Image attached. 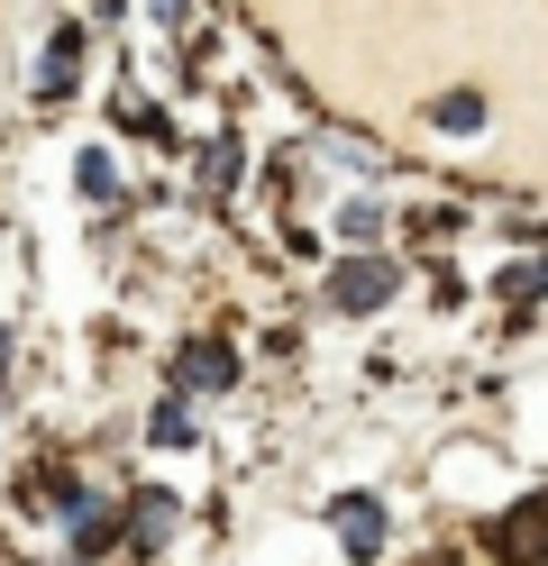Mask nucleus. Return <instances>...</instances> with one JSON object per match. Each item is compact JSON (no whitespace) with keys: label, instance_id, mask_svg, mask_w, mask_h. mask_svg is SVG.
Wrapping results in <instances>:
<instances>
[{"label":"nucleus","instance_id":"1","mask_svg":"<svg viewBox=\"0 0 548 566\" xmlns=\"http://www.w3.org/2000/svg\"><path fill=\"white\" fill-rule=\"evenodd\" d=\"M73 74H83V28H55V38H46V64H37V101H64Z\"/></svg>","mask_w":548,"mask_h":566},{"label":"nucleus","instance_id":"2","mask_svg":"<svg viewBox=\"0 0 548 566\" xmlns=\"http://www.w3.org/2000/svg\"><path fill=\"white\" fill-rule=\"evenodd\" d=\"M393 293V265H375V256H365V265H339V283H329V302H339V311H375Z\"/></svg>","mask_w":548,"mask_h":566},{"label":"nucleus","instance_id":"3","mask_svg":"<svg viewBox=\"0 0 548 566\" xmlns=\"http://www.w3.org/2000/svg\"><path fill=\"white\" fill-rule=\"evenodd\" d=\"M329 521H339V539H348L356 557H375V548H384V512H375V503H356V493H348Z\"/></svg>","mask_w":548,"mask_h":566},{"label":"nucleus","instance_id":"4","mask_svg":"<svg viewBox=\"0 0 548 566\" xmlns=\"http://www.w3.org/2000/svg\"><path fill=\"white\" fill-rule=\"evenodd\" d=\"M229 375H238V357H229V347H210V338H201V347H183V384H201V394H219Z\"/></svg>","mask_w":548,"mask_h":566},{"label":"nucleus","instance_id":"5","mask_svg":"<svg viewBox=\"0 0 548 566\" xmlns=\"http://www.w3.org/2000/svg\"><path fill=\"white\" fill-rule=\"evenodd\" d=\"M238 165H247V156H238V137L201 147V192H229V184H238Z\"/></svg>","mask_w":548,"mask_h":566},{"label":"nucleus","instance_id":"6","mask_svg":"<svg viewBox=\"0 0 548 566\" xmlns=\"http://www.w3.org/2000/svg\"><path fill=\"white\" fill-rule=\"evenodd\" d=\"M548 293V256H530V265H503V302H539Z\"/></svg>","mask_w":548,"mask_h":566},{"label":"nucleus","instance_id":"7","mask_svg":"<svg viewBox=\"0 0 548 566\" xmlns=\"http://www.w3.org/2000/svg\"><path fill=\"white\" fill-rule=\"evenodd\" d=\"M438 128H485V101H475V92H448V101H438Z\"/></svg>","mask_w":548,"mask_h":566},{"label":"nucleus","instance_id":"8","mask_svg":"<svg viewBox=\"0 0 548 566\" xmlns=\"http://www.w3.org/2000/svg\"><path fill=\"white\" fill-rule=\"evenodd\" d=\"M120 128H128V137H165V119L146 111V101H120Z\"/></svg>","mask_w":548,"mask_h":566},{"label":"nucleus","instance_id":"9","mask_svg":"<svg viewBox=\"0 0 548 566\" xmlns=\"http://www.w3.org/2000/svg\"><path fill=\"white\" fill-rule=\"evenodd\" d=\"M0 375H10V329H0Z\"/></svg>","mask_w":548,"mask_h":566}]
</instances>
